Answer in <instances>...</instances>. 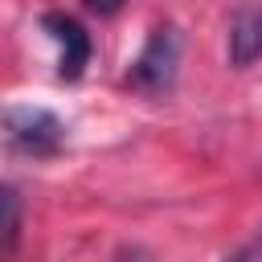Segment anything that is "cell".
<instances>
[{
    "label": "cell",
    "instance_id": "1",
    "mask_svg": "<svg viewBox=\"0 0 262 262\" xmlns=\"http://www.w3.org/2000/svg\"><path fill=\"white\" fill-rule=\"evenodd\" d=\"M176 66H180V37H176L172 25H160V29H151L143 53L131 61L127 86L139 90V94H147V98L168 94L172 82H176Z\"/></svg>",
    "mask_w": 262,
    "mask_h": 262
},
{
    "label": "cell",
    "instance_id": "2",
    "mask_svg": "<svg viewBox=\"0 0 262 262\" xmlns=\"http://www.w3.org/2000/svg\"><path fill=\"white\" fill-rule=\"evenodd\" d=\"M4 139L12 151L53 156L66 143V123L45 106H8L4 111Z\"/></svg>",
    "mask_w": 262,
    "mask_h": 262
},
{
    "label": "cell",
    "instance_id": "3",
    "mask_svg": "<svg viewBox=\"0 0 262 262\" xmlns=\"http://www.w3.org/2000/svg\"><path fill=\"white\" fill-rule=\"evenodd\" d=\"M41 25L57 41V78H66V82L82 78L86 61H90V33L66 12H49V16H41Z\"/></svg>",
    "mask_w": 262,
    "mask_h": 262
},
{
    "label": "cell",
    "instance_id": "4",
    "mask_svg": "<svg viewBox=\"0 0 262 262\" xmlns=\"http://www.w3.org/2000/svg\"><path fill=\"white\" fill-rule=\"evenodd\" d=\"M262 57V0L242 4L229 20V66L246 70Z\"/></svg>",
    "mask_w": 262,
    "mask_h": 262
},
{
    "label": "cell",
    "instance_id": "5",
    "mask_svg": "<svg viewBox=\"0 0 262 262\" xmlns=\"http://www.w3.org/2000/svg\"><path fill=\"white\" fill-rule=\"evenodd\" d=\"M16 242H20V196H16V188L8 184V188H4V254H8V258L16 254Z\"/></svg>",
    "mask_w": 262,
    "mask_h": 262
},
{
    "label": "cell",
    "instance_id": "6",
    "mask_svg": "<svg viewBox=\"0 0 262 262\" xmlns=\"http://www.w3.org/2000/svg\"><path fill=\"white\" fill-rule=\"evenodd\" d=\"M111 262H151V254H147L143 246H119Z\"/></svg>",
    "mask_w": 262,
    "mask_h": 262
},
{
    "label": "cell",
    "instance_id": "7",
    "mask_svg": "<svg viewBox=\"0 0 262 262\" xmlns=\"http://www.w3.org/2000/svg\"><path fill=\"white\" fill-rule=\"evenodd\" d=\"M94 12H102V16H111V12H119L123 8V0H86Z\"/></svg>",
    "mask_w": 262,
    "mask_h": 262
},
{
    "label": "cell",
    "instance_id": "8",
    "mask_svg": "<svg viewBox=\"0 0 262 262\" xmlns=\"http://www.w3.org/2000/svg\"><path fill=\"white\" fill-rule=\"evenodd\" d=\"M225 262H246V254H233V258H225Z\"/></svg>",
    "mask_w": 262,
    "mask_h": 262
}]
</instances>
